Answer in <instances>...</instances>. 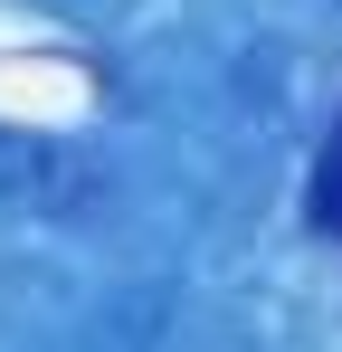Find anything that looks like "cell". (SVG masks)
<instances>
[{
    "instance_id": "obj_1",
    "label": "cell",
    "mask_w": 342,
    "mask_h": 352,
    "mask_svg": "<svg viewBox=\"0 0 342 352\" xmlns=\"http://www.w3.org/2000/svg\"><path fill=\"white\" fill-rule=\"evenodd\" d=\"M304 219L323 238H342V124L323 133V153H314V181H304Z\"/></svg>"
}]
</instances>
